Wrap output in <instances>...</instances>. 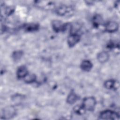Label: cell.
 Returning a JSON list of instances; mask_svg holds the SVG:
<instances>
[{
    "label": "cell",
    "mask_w": 120,
    "mask_h": 120,
    "mask_svg": "<svg viewBox=\"0 0 120 120\" xmlns=\"http://www.w3.org/2000/svg\"><path fill=\"white\" fill-rule=\"evenodd\" d=\"M74 110L76 113L80 115H82L84 114L86 111L85 109L83 107L82 105H75L74 107Z\"/></svg>",
    "instance_id": "18"
},
{
    "label": "cell",
    "mask_w": 120,
    "mask_h": 120,
    "mask_svg": "<svg viewBox=\"0 0 120 120\" xmlns=\"http://www.w3.org/2000/svg\"><path fill=\"white\" fill-rule=\"evenodd\" d=\"M36 80V76L34 74H28L24 78V81L28 83H33L35 82Z\"/></svg>",
    "instance_id": "16"
},
{
    "label": "cell",
    "mask_w": 120,
    "mask_h": 120,
    "mask_svg": "<svg viewBox=\"0 0 120 120\" xmlns=\"http://www.w3.org/2000/svg\"><path fill=\"white\" fill-rule=\"evenodd\" d=\"M119 28L118 24L114 21H110L105 25V30L109 33H112L116 31Z\"/></svg>",
    "instance_id": "8"
},
{
    "label": "cell",
    "mask_w": 120,
    "mask_h": 120,
    "mask_svg": "<svg viewBox=\"0 0 120 120\" xmlns=\"http://www.w3.org/2000/svg\"><path fill=\"white\" fill-rule=\"evenodd\" d=\"M16 110L13 106H8L3 110L1 114V118L9 119L14 117L15 115Z\"/></svg>",
    "instance_id": "4"
},
{
    "label": "cell",
    "mask_w": 120,
    "mask_h": 120,
    "mask_svg": "<svg viewBox=\"0 0 120 120\" xmlns=\"http://www.w3.org/2000/svg\"><path fill=\"white\" fill-rule=\"evenodd\" d=\"M116 45L114 44V43L112 41H110L109 42L108 44L107 45V47L109 49H112L116 47Z\"/></svg>",
    "instance_id": "19"
},
{
    "label": "cell",
    "mask_w": 120,
    "mask_h": 120,
    "mask_svg": "<svg viewBox=\"0 0 120 120\" xmlns=\"http://www.w3.org/2000/svg\"><path fill=\"white\" fill-rule=\"evenodd\" d=\"M56 13L60 16H64L70 15L73 12L71 7L67 6L64 5L59 6L56 9Z\"/></svg>",
    "instance_id": "5"
},
{
    "label": "cell",
    "mask_w": 120,
    "mask_h": 120,
    "mask_svg": "<svg viewBox=\"0 0 120 120\" xmlns=\"http://www.w3.org/2000/svg\"><path fill=\"white\" fill-rule=\"evenodd\" d=\"M37 6L40 8H44L46 10L53 9L55 8V4L52 2L46 1H36Z\"/></svg>",
    "instance_id": "7"
},
{
    "label": "cell",
    "mask_w": 120,
    "mask_h": 120,
    "mask_svg": "<svg viewBox=\"0 0 120 120\" xmlns=\"http://www.w3.org/2000/svg\"><path fill=\"white\" fill-rule=\"evenodd\" d=\"M28 74V71L25 66H21L18 68L16 72V75L18 78H24Z\"/></svg>",
    "instance_id": "9"
},
{
    "label": "cell",
    "mask_w": 120,
    "mask_h": 120,
    "mask_svg": "<svg viewBox=\"0 0 120 120\" xmlns=\"http://www.w3.org/2000/svg\"><path fill=\"white\" fill-rule=\"evenodd\" d=\"M93 66L92 63L89 60H84L81 64L80 67L81 69L86 72L90 71Z\"/></svg>",
    "instance_id": "13"
},
{
    "label": "cell",
    "mask_w": 120,
    "mask_h": 120,
    "mask_svg": "<svg viewBox=\"0 0 120 120\" xmlns=\"http://www.w3.org/2000/svg\"><path fill=\"white\" fill-rule=\"evenodd\" d=\"M39 25L37 23H27L23 26V29L28 32H33L39 29Z\"/></svg>",
    "instance_id": "12"
},
{
    "label": "cell",
    "mask_w": 120,
    "mask_h": 120,
    "mask_svg": "<svg viewBox=\"0 0 120 120\" xmlns=\"http://www.w3.org/2000/svg\"><path fill=\"white\" fill-rule=\"evenodd\" d=\"M79 99L78 96L73 91L71 92L68 96L67 101L69 104H74Z\"/></svg>",
    "instance_id": "14"
},
{
    "label": "cell",
    "mask_w": 120,
    "mask_h": 120,
    "mask_svg": "<svg viewBox=\"0 0 120 120\" xmlns=\"http://www.w3.org/2000/svg\"><path fill=\"white\" fill-rule=\"evenodd\" d=\"M109 54L105 51L100 52L97 55V60L99 62L101 63H104L107 61L109 60Z\"/></svg>",
    "instance_id": "11"
},
{
    "label": "cell",
    "mask_w": 120,
    "mask_h": 120,
    "mask_svg": "<svg viewBox=\"0 0 120 120\" xmlns=\"http://www.w3.org/2000/svg\"><path fill=\"white\" fill-rule=\"evenodd\" d=\"M103 22V19L101 15H95L92 19V22L93 26L95 27H98V26L102 23Z\"/></svg>",
    "instance_id": "15"
},
{
    "label": "cell",
    "mask_w": 120,
    "mask_h": 120,
    "mask_svg": "<svg viewBox=\"0 0 120 120\" xmlns=\"http://www.w3.org/2000/svg\"><path fill=\"white\" fill-rule=\"evenodd\" d=\"M96 105V100L93 97H89L84 98L82 102V106L85 109L89 111H92L94 110Z\"/></svg>",
    "instance_id": "1"
},
{
    "label": "cell",
    "mask_w": 120,
    "mask_h": 120,
    "mask_svg": "<svg viewBox=\"0 0 120 120\" xmlns=\"http://www.w3.org/2000/svg\"><path fill=\"white\" fill-rule=\"evenodd\" d=\"M52 29L56 32L65 31L68 27V23H63L59 20H53L52 22Z\"/></svg>",
    "instance_id": "3"
},
{
    "label": "cell",
    "mask_w": 120,
    "mask_h": 120,
    "mask_svg": "<svg viewBox=\"0 0 120 120\" xmlns=\"http://www.w3.org/2000/svg\"><path fill=\"white\" fill-rule=\"evenodd\" d=\"M81 38V36L77 33H71L68 38V44L69 47H72L75 46Z\"/></svg>",
    "instance_id": "6"
},
{
    "label": "cell",
    "mask_w": 120,
    "mask_h": 120,
    "mask_svg": "<svg viewBox=\"0 0 120 120\" xmlns=\"http://www.w3.org/2000/svg\"><path fill=\"white\" fill-rule=\"evenodd\" d=\"M119 85L118 82L112 79L108 80L104 83L105 87L107 89H117Z\"/></svg>",
    "instance_id": "10"
},
{
    "label": "cell",
    "mask_w": 120,
    "mask_h": 120,
    "mask_svg": "<svg viewBox=\"0 0 120 120\" xmlns=\"http://www.w3.org/2000/svg\"><path fill=\"white\" fill-rule=\"evenodd\" d=\"M119 118V115L117 112L110 110L102 111L99 114V118L102 120H117Z\"/></svg>",
    "instance_id": "2"
},
{
    "label": "cell",
    "mask_w": 120,
    "mask_h": 120,
    "mask_svg": "<svg viewBox=\"0 0 120 120\" xmlns=\"http://www.w3.org/2000/svg\"><path fill=\"white\" fill-rule=\"evenodd\" d=\"M23 55V52L22 51H16L13 52L12 57L15 61L19 60Z\"/></svg>",
    "instance_id": "17"
}]
</instances>
